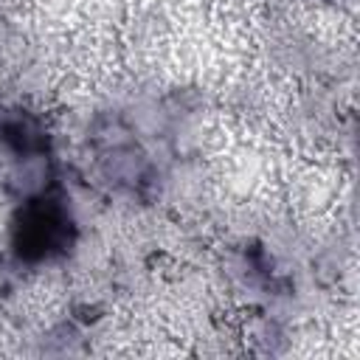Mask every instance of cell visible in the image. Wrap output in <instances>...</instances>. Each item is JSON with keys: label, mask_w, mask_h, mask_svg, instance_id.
<instances>
[{"label": "cell", "mask_w": 360, "mask_h": 360, "mask_svg": "<svg viewBox=\"0 0 360 360\" xmlns=\"http://www.w3.org/2000/svg\"><path fill=\"white\" fill-rule=\"evenodd\" d=\"M68 217L53 205H31L22 211L14 228L17 253L25 259H42L65 248L68 242Z\"/></svg>", "instance_id": "obj_1"}]
</instances>
